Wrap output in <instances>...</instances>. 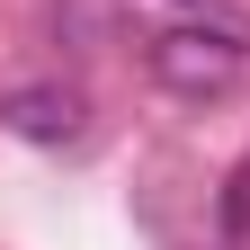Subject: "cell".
<instances>
[{
    "label": "cell",
    "mask_w": 250,
    "mask_h": 250,
    "mask_svg": "<svg viewBox=\"0 0 250 250\" xmlns=\"http://www.w3.org/2000/svg\"><path fill=\"white\" fill-rule=\"evenodd\" d=\"M143 62H152V81H161L170 99H224V89L241 81L250 45L232 36V27H197V18H179V27H161V36L143 45Z\"/></svg>",
    "instance_id": "6da1fadb"
},
{
    "label": "cell",
    "mask_w": 250,
    "mask_h": 250,
    "mask_svg": "<svg viewBox=\"0 0 250 250\" xmlns=\"http://www.w3.org/2000/svg\"><path fill=\"white\" fill-rule=\"evenodd\" d=\"M0 125H9L18 143H81L89 99H81V89H62V81H27V89L0 99Z\"/></svg>",
    "instance_id": "7a4b0ae2"
},
{
    "label": "cell",
    "mask_w": 250,
    "mask_h": 250,
    "mask_svg": "<svg viewBox=\"0 0 250 250\" xmlns=\"http://www.w3.org/2000/svg\"><path fill=\"white\" fill-rule=\"evenodd\" d=\"M152 9H188V0H152Z\"/></svg>",
    "instance_id": "3957f363"
}]
</instances>
